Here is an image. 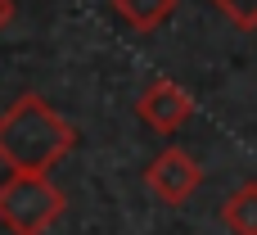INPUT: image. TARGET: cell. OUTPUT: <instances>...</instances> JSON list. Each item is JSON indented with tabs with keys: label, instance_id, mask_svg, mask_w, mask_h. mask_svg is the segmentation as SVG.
Instances as JSON below:
<instances>
[{
	"label": "cell",
	"instance_id": "6da1fadb",
	"mask_svg": "<svg viewBox=\"0 0 257 235\" xmlns=\"http://www.w3.org/2000/svg\"><path fill=\"white\" fill-rule=\"evenodd\" d=\"M77 145V127L36 91L18 95L0 113V163L9 172H50Z\"/></svg>",
	"mask_w": 257,
	"mask_h": 235
},
{
	"label": "cell",
	"instance_id": "7a4b0ae2",
	"mask_svg": "<svg viewBox=\"0 0 257 235\" xmlns=\"http://www.w3.org/2000/svg\"><path fill=\"white\" fill-rule=\"evenodd\" d=\"M63 208L68 199L45 172H9L0 181V226L9 235H45Z\"/></svg>",
	"mask_w": 257,
	"mask_h": 235
},
{
	"label": "cell",
	"instance_id": "3957f363",
	"mask_svg": "<svg viewBox=\"0 0 257 235\" xmlns=\"http://www.w3.org/2000/svg\"><path fill=\"white\" fill-rule=\"evenodd\" d=\"M145 186L163 199V204H172V208H181L199 186H203V168L194 163V154L190 149H181V145H167L149 168H145Z\"/></svg>",
	"mask_w": 257,
	"mask_h": 235
},
{
	"label": "cell",
	"instance_id": "277c9868",
	"mask_svg": "<svg viewBox=\"0 0 257 235\" xmlns=\"http://www.w3.org/2000/svg\"><path fill=\"white\" fill-rule=\"evenodd\" d=\"M136 113H140V122H149L154 131L176 136V131L194 118V100H190V91L176 86L172 77H154V82L145 86V95L136 100Z\"/></svg>",
	"mask_w": 257,
	"mask_h": 235
},
{
	"label": "cell",
	"instance_id": "5b68a950",
	"mask_svg": "<svg viewBox=\"0 0 257 235\" xmlns=\"http://www.w3.org/2000/svg\"><path fill=\"white\" fill-rule=\"evenodd\" d=\"M221 222L230 226V235H257V181H244L239 190L226 195Z\"/></svg>",
	"mask_w": 257,
	"mask_h": 235
},
{
	"label": "cell",
	"instance_id": "8992f818",
	"mask_svg": "<svg viewBox=\"0 0 257 235\" xmlns=\"http://www.w3.org/2000/svg\"><path fill=\"white\" fill-rule=\"evenodd\" d=\"M113 9H117V18H122L126 27L154 32V27H163V23L176 14V0H113Z\"/></svg>",
	"mask_w": 257,
	"mask_h": 235
},
{
	"label": "cell",
	"instance_id": "52a82bcc",
	"mask_svg": "<svg viewBox=\"0 0 257 235\" xmlns=\"http://www.w3.org/2000/svg\"><path fill=\"white\" fill-rule=\"evenodd\" d=\"M235 27H244V32H253L257 27V0H212Z\"/></svg>",
	"mask_w": 257,
	"mask_h": 235
},
{
	"label": "cell",
	"instance_id": "ba28073f",
	"mask_svg": "<svg viewBox=\"0 0 257 235\" xmlns=\"http://www.w3.org/2000/svg\"><path fill=\"white\" fill-rule=\"evenodd\" d=\"M9 18H14V0H0V27H5Z\"/></svg>",
	"mask_w": 257,
	"mask_h": 235
}]
</instances>
